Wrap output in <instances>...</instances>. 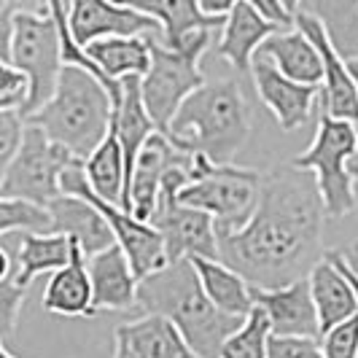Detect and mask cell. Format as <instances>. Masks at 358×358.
I'll return each instance as SVG.
<instances>
[{
	"instance_id": "cell-25",
	"label": "cell",
	"mask_w": 358,
	"mask_h": 358,
	"mask_svg": "<svg viewBox=\"0 0 358 358\" xmlns=\"http://www.w3.org/2000/svg\"><path fill=\"white\" fill-rule=\"evenodd\" d=\"M78 243H73L68 234L59 232H22L19 234V251H17V278L19 286H30L38 275L54 272L65 267L73 259V251Z\"/></svg>"
},
{
	"instance_id": "cell-31",
	"label": "cell",
	"mask_w": 358,
	"mask_h": 358,
	"mask_svg": "<svg viewBox=\"0 0 358 358\" xmlns=\"http://www.w3.org/2000/svg\"><path fill=\"white\" fill-rule=\"evenodd\" d=\"M6 232H52L49 210L33 202L0 197V234Z\"/></svg>"
},
{
	"instance_id": "cell-10",
	"label": "cell",
	"mask_w": 358,
	"mask_h": 358,
	"mask_svg": "<svg viewBox=\"0 0 358 358\" xmlns=\"http://www.w3.org/2000/svg\"><path fill=\"white\" fill-rule=\"evenodd\" d=\"M59 189H62V194H73V197L87 199L92 208L106 218L110 232L116 237V243H119L122 251L127 253L129 267H132L138 280L167 264V256H164V245H162L159 232H157L148 221H141V218H135L129 210H122L119 205L97 197V194L92 192L87 176H84V159L71 162V164L62 170V176H59Z\"/></svg>"
},
{
	"instance_id": "cell-12",
	"label": "cell",
	"mask_w": 358,
	"mask_h": 358,
	"mask_svg": "<svg viewBox=\"0 0 358 358\" xmlns=\"http://www.w3.org/2000/svg\"><path fill=\"white\" fill-rule=\"evenodd\" d=\"M251 76L262 103L272 110L280 129H286V132L299 129L310 119L313 108H318V92L321 90L315 84L291 81L259 54H253L251 59Z\"/></svg>"
},
{
	"instance_id": "cell-43",
	"label": "cell",
	"mask_w": 358,
	"mask_h": 358,
	"mask_svg": "<svg viewBox=\"0 0 358 358\" xmlns=\"http://www.w3.org/2000/svg\"><path fill=\"white\" fill-rule=\"evenodd\" d=\"M8 275H11V256L6 248H0V280L8 278Z\"/></svg>"
},
{
	"instance_id": "cell-30",
	"label": "cell",
	"mask_w": 358,
	"mask_h": 358,
	"mask_svg": "<svg viewBox=\"0 0 358 358\" xmlns=\"http://www.w3.org/2000/svg\"><path fill=\"white\" fill-rule=\"evenodd\" d=\"M272 334L267 313L259 305L240 321V326L224 340L218 358H267V342Z\"/></svg>"
},
{
	"instance_id": "cell-42",
	"label": "cell",
	"mask_w": 358,
	"mask_h": 358,
	"mask_svg": "<svg viewBox=\"0 0 358 358\" xmlns=\"http://www.w3.org/2000/svg\"><path fill=\"white\" fill-rule=\"evenodd\" d=\"M350 176H353V183H358V164H350ZM342 259H345V264L358 275V245H353L350 251L342 253Z\"/></svg>"
},
{
	"instance_id": "cell-37",
	"label": "cell",
	"mask_w": 358,
	"mask_h": 358,
	"mask_svg": "<svg viewBox=\"0 0 358 358\" xmlns=\"http://www.w3.org/2000/svg\"><path fill=\"white\" fill-rule=\"evenodd\" d=\"M251 8H256L259 14L269 22H275V24H280V27H294V17L286 11V6L280 3V0H245Z\"/></svg>"
},
{
	"instance_id": "cell-40",
	"label": "cell",
	"mask_w": 358,
	"mask_h": 358,
	"mask_svg": "<svg viewBox=\"0 0 358 358\" xmlns=\"http://www.w3.org/2000/svg\"><path fill=\"white\" fill-rule=\"evenodd\" d=\"M237 3H240V0H197V6H199V11H202V14H208V17H218V19L227 17Z\"/></svg>"
},
{
	"instance_id": "cell-38",
	"label": "cell",
	"mask_w": 358,
	"mask_h": 358,
	"mask_svg": "<svg viewBox=\"0 0 358 358\" xmlns=\"http://www.w3.org/2000/svg\"><path fill=\"white\" fill-rule=\"evenodd\" d=\"M11 36H14V14L0 11V59L11 62Z\"/></svg>"
},
{
	"instance_id": "cell-23",
	"label": "cell",
	"mask_w": 358,
	"mask_h": 358,
	"mask_svg": "<svg viewBox=\"0 0 358 358\" xmlns=\"http://www.w3.org/2000/svg\"><path fill=\"white\" fill-rule=\"evenodd\" d=\"M122 84H124L122 106L113 110V122L110 124H113L116 138L122 143V154H124V183L129 186V176H132V167H135V159H138L141 148L159 129L151 122V116H148V110L143 106L141 76H127V78H122ZM127 186H124V199H127ZM122 210H124V202H122Z\"/></svg>"
},
{
	"instance_id": "cell-36",
	"label": "cell",
	"mask_w": 358,
	"mask_h": 358,
	"mask_svg": "<svg viewBox=\"0 0 358 358\" xmlns=\"http://www.w3.org/2000/svg\"><path fill=\"white\" fill-rule=\"evenodd\" d=\"M24 94H27V78L11 62L0 59V97L24 103Z\"/></svg>"
},
{
	"instance_id": "cell-15",
	"label": "cell",
	"mask_w": 358,
	"mask_h": 358,
	"mask_svg": "<svg viewBox=\"0 0 358 358\" xmlns=\"http://www.w3.org/2000/svg\"><path fill=\"white\" fill-rule=\"evenodd\" d=\"M253 305H259L269 318L272 334L280 337H321V323L315 302L305 280L288 283L280 288H253Z\"/></svg>"
},
{
	"instance_id": "cell-45",
	"label": "cell",
	"mask_w": 358,
	"mask_h": 358,
	"mask_svg": "<svg viewBox=\"0 0 358 358\" xmlns=\"http://www.w3.org/2000/svg\"><path fill=\"white\" fill-rule=\"evenodd\" d=\"M280 3L286 6V11L291 14V17H294V14L299 11V6H302V0H280Z\"/></svg>"
},
{
	"instance_id": "cell-47",
	"label": "cell",
	"mask_w": 358,
	"mask_h": 358,
	"mask_svg": "<svg viewBox=\"0 0 358 358\" xmlns=\"http://www.w3.org/2000/svg\"><path fill=\"white\" fill-rule=\"evenodd\" d=\"M0 11H8V6H6V0H0Z\"/></svg>"
},
{
	"instance_id": "cell-7",
	"label": "cell",
	"mask_w": 358,
	"mask_h": 358,
	"mask_svg": "<svg viewBox=\"0 0 358 358\" xmlns=\"http://www.w3.org/2000/svg\"><path fill=\"white\" fill-rule=\"evenodd\" d=\"M262 176L237 164H213L199 178L189 180L178 194L180 205L197 208L213 218L215 234L240 232L256 210Z\"/></svg>"
},
{
	"instance_id": "cell-2",
	"label": "cell",
	"mask_w": 358,
	"mask_h": 358,
	"mask_svg": "<svg viewBox=\"0 0 358 358\" xmlns=\"http://www.w3.org/2000/svg\"><path fill=\"white\" fill-rule=\"evenodd\" d=\"M138 307L173 323L197 358H218L224 340L243 318L221 313L202 291L192 259L167 262L138 280Z\"/></svg>"
},
{
	"instance_id": "cell-11",
	"label": "cell",
	"mask_w": 358,
	"mask_h": 358,
	"mask_svg": "<svg viewBox=\"0 0 358 358\" xmlns=\"http://www.w3.org/2000/svg\"><path fill=\"white\" fill-rule=\"evenodd\" d=\"M68 30L78 46H90L100 38L151 36L162 38L157 19L141 14L116 0H71L68 6Z\"/></svg>"
},
{
	"instance_id": "cell-24",
	"label": "cell",
	"mask_w": 358,
	"mask_h": 358,
	"mask_svg": "<svg viewBox=\"0 0 358 358\" xmlns=\"http://www.w3.org/2000/svg\"><path fill=\"white\" fill-rule=\"evenodd\" d=\"M43 310L62 318H90L92 315V283L87 272V256L81 248L73 251L65 267L54 269L43 288Z\"/></svg>"
},
{
	"instance_id": "cell-33",
	"label": "cell",
	"mask_w": 358,
	"mask_h": 358,
	"mask_svg": "<svg viewBox=\"0 0 358 358\" xmlns=\"http://www.w3.org/2000/svg\"><path fill=\"white\" fill-rule=\"evenodd\" d=\"M22 135H24V116L19 113V108H3L0 110V180L17 157Z\"/></svg>"
},
{
	"instance_id": "cell-5",
	"label": "cell",
	"mask_w": 358,
	"mask_h": 358,
	"mask_svg": "<svg viewBox=\"0 0 358 358\" xmlns=\"http://www.w3.org/2000/svg\"><path fill=\"white\" fill-rule=\"evenodd\" d=\"M358 154V127L345 119L329 116L318 106V132L291 164L310 170L318 183L326 218H342L356 210V183L348 162Z\"/></svg>"
},
{
	"instance_id": "cell-21",
	"label": "cell",
	"mask_w": 358,
	"mask_h": 358,
	"mask_svg": "<svg viewBox=\"0 0 358 358\" xmlns=\"http://www.w3.org/2000/svg\"><path fill=\"white\" fill-rule=\"evenodd\" d=\"M116 3L157 19L162 27L159 41L170 49H180L189 36H194L199 30H218L227 19L202 14L197 0H116Z\"/></svg>"
},
{
	"instance_id": "cell-18",
	"label": "cell",
	"mask_w": 358,
	"mask_h": 358,
	"mask_svg": "<svg viewBox=\"0 0 358 358\" xmlns=\"http://www.w3.org/2000/svg\"><path fill=\"white\" fill-rule=\"evenodd\" d=\"M46 210L52 218V232L68 234L73 243H78V248L87 259L116 243L108 221L92 208L87 199L73 197V194H59L46 205Z\"/></svg>"
},
{
	"instance_id": "cell-35",
	"label": "cell",
	"mask_w": 358,
	"mask_h": 358,
	"mask_svg": "<svg viewBox=\"0 0 358 358\" xmlns=\"http://www.w3.org/2000/svg\"><path fill=\"white\" fill-rule=\"evenodd\" d=\"M267 358H323L321 342L315 337H280L269 334Z\"/></svg>"
},
{
	"instance_id": "cell-44",
	"label": "cell",
	"mask_w": 358,
	"mask_h": 358,
	"mask_svg": "<svg viewBox=\"0 0 358 358\" xmlns=\"http://www.w3.org/2000/svg\"><path fill=\"white\" fill-rule=\"evenodd\" d=\"M345 68H348V73H350V78H353L356 92H358V57H353V59H345Z\"/></svg>"
},
{
	"instance_id": "cell-17",
	"label": "cell",
	"mask_w": 358,
	"mask_h": 358,
	"mask_svg": "<svg viewBox=\"0 0 358 358\" xmlns=\"http://www.w3.org/2000/svg\"><path fill=\"white\" fill-rule=\"evenodd\" d=\"M87 272L92 283V315L129 310L138 305V278L119 243L90 256Z\"/></svg>"
},
{
	"instance_id": "cell-13",
	"label": "cell",
	"mask_w": 358,
	"mask_h": 358,
	"mask_svg": "<svg viewBox=\"0 0 358 358\" xmlns=\"http://www.w3.org/2000/svg\"><path fill=\"white\" fill-rule=\"evenodd\" d=\"M294 24L305 33L313 46L318 49L323 62V90L318 92V106L334 116V119H345V122H353L358 127V92L356 84L350 78V73L345 68V59L334 52V46L329 43V38L323 33L321 22L315 17H310L305 11H296L294 14Z\"/></svg>"
},
{
	"instance_id": "cell-16",
	"label": "cell",
	"mask_w": 358,
	"mask_h": 358,
	"mask_svg": "<svg viewBox=\"0 0 358 358\" xmlns=\"http://www.w3.org/2000/svg\"><path fill=\"white\" fill-rule=\"evenodd\" d=\"M113 358H197L180 331L162 315L145 313L113 329Z\"/></svg>"
},
{
	"instance_id": "cell-4",
	"label": "cell",
	"mask_w": 358,
	"mask_h": 358,
	"mask_svg": "<svg viewBox=\"0 0 358 358\" xmlns=\"http://www.w3.org/2000/svg\"><path fill=\"white\" fill-rule=\"evenodd\" d=\"M24 122L41 127L73 157L87 159L110 129L113 100L92 73L76 65H62L52 97Z\"/></svg>"
},
{
	"instance_id": "cell-20",
	"label": "cell",
	"mask_w": 358,
	"mask_h": 358,
	"mask_svg": "<svg viewBox=\"0 0 358 358\" xmlns=\"http://www.w3.org/2000/svg\"><path fill=\"white\" fill-rule=\"evenodd\" d=\"M259 57H264L272 62L278 71L283 73L291 81L299 84H315L321 87L323 81V62L318 49L313 46V41L294 24V27H283L256 49Z\"/></svg>"
},
{
	"instance_id": "cell-28",
	"label": "cell",
	"mask_w": 358,
	"mask_h": 358,
	"mask_svg": "<svg viewBox=\"0 0 358 358\" xmlns=\"http://www.w3.org/2000/svg\"><path fill=\"white\" fill-rule=\"evenodd\" d=\"M299 11L321 22L329 43L342 59L358 57V0H302Z\"/></svg>"
},
{
	"instance_id": "cell-46",
	"label": "cell",
	"mask_w": 358,
	"mask_h": 358,
	"mask_svg": "<svg viewBox=\"0 0 358 358\" xmlns=\"http://www.w3.org/2000/svg\"><path fill=\"white\" fill-rule=\"evenodd\" d=\"M0 358H17L14 353H8V348L3 345V340H0Z\"/></svg>"
},
{
	"instance_id": "cell-9",
	"label": "cell",
	"mask_w": 358,
	"mask_h": 358,
	"mask_svg": "<svg viewBox=\"0 0 358 358\" xmlns=\"http://www.w3.org/2000/svg\"><path fill=\"white\" fill-rule=\"evenodd\" d=\"M78 157H73L65 145L54 143L41 127L24 122L22 145L0 180V197L46 208L52 199L62 194L59 176Z\"/></svg>"
},
{
	"instance_id": "cell-34",
	"label": "cell",
	"mask_w": 358,
	"mask_h": 358,
	"mask_svg": "<svg viewBox=\"0 0 358 358\" xmlns=\"http://www.w3.org/2000/svg\"><path fill=\"white\" fill-rule=\"evenodd\" d=\"M323 358H358V313L345 323L323 331Z\"/></svg>"
},
{
	"instance_id": "cell-22",
	"label": "cell",
	"mask_w": 358,
	"mask_h": 358,
	"mask_svg": "<svg viewBox=\"0 0 358 358\" xmlns=\"http://www.w3.org/2000/svg\"><path fill=\"white\" fill-rule=\"evenodd\" d=\"M307 286L315 302L318 323H321V334L334 329L337 323H345L358 313L356 291L350 286V280L329 256H323L315 267L307 275Z\"/></svg>"
},
{
	"instance_id": "cell-32",
	"label": "cell",
	"mask_w": 358,
	"mask_h": 358,
	"mask_svg": "<svg viewBox=\"0 0 358 358\" xmlns=\"http://www.w3.org/2000/svg\"><path fill=\"white\" fill-rule=\"evenodd\" d=\"M24 296H27V288L19 286L14 269H11V275L0 280V340H8L17 331L19 310L24 305Z\"/></svg>"
},
{
	"instance_id": "cell-26",
	"label": "cell",
	"mask_w": 358,
	"mask_h": 358,
	"mask_svg": "<svg viewBox=\"0 0 358 358\" xmlns=\"http://www.w3.org/2000/svg\"><path fill=\"white\" fill-rule=\"evenodd\" d=\"M192 264L197 269V278L202 283V291L208 294V299L213 302L221 313L234 315V318H245L253 310L251 286L243 275H237L232 267H227L218 259H192Z\"/></svg>"
},
{
	"instance_id": "cell-19",
	"label": "cell",
	"mask_w": 358,
	"mask_h": 358,
	"mask_svg": "<svg viewBox=\"0 0 358 358\" xmlns=\"http://www.w3.org/2000/svg\"><path fill=\"white\" fill-rule=\"evenodd\" d=\"M283 30L280 24L264 19L256 8H251L245 0H240L232 11L227 14L221 24V41L218 54L227 59L237 73H251V59L256 49L267 41L272 33Z\"/></svg>"
},
{
	"instance_id": "cell-29",
	"label": "cell",
	"mask_w": 358,
	"mask_h": 358,
	"mask_svg": "<svg viewBox=\"0 0 358 358\" xmlns=\"http://www.w3.org/2000/svg\"><path fill=\"white\" fill-rule=\"evenodd\" d=\"M84 176L90 180L92 192L106 202H113L122 208L124 202V154L122 143L116 138V129L110 124L108 135L100 141V145L84 159Z\"/></svg>"
},
{
	"instance_id": "cell-1",
	"label": "cell",
	"mask_w": 358,
	"mask_h": 358,
	"mask_svg": "<svg viewBox=\"0 0 358 358\" xmlns=\"http://www.w3.org/2000/svg\"><path fill=\"white\" fill-rule=\"evenodd\" d=\"M323 202L310 170L278 164L262 176L259 202L248 224L218 237V262L253 288H280L305 280L321 262Z\"/></svg>"
},
{
	"instance_id": "cell-8",
	"label": "cell",
	"mask_w": 358,
	"mask_h": 358,
	"mask_svg": "<svg viewBox=\"0 0 358 358\" xmlns=\"http://www.w3.org/2000/svg\"><path fill=\"white\" fill-rule=\"evenodd\" d=\"M11 65L27 78V94L19 106L27 119L52 97L62 71L59 30L52 14H14Z\"/></svg>"
},
{
	"instance_id": "cell-14",
	"label": "cell",
	"mask_w": 358,
	"mask_h": 358,
	"mask_svg": "<svg viewBox=\"0 0 358 358\" xmlns=\"http://www.w3.org/2000/svg\"><path fill=\"white\" fill-rule=\"evenodd\" d=\"M192 154L189 151H180L178 145L170 143L167 135L154 132L148 141L143 143L135 167H132V176H129V186H127V199H124V210L148 221L154 213V205H157V194H159V183L164 178V173L170 167H176L180 162H189Z\"/></svg>"
},
{
	"instance_id": "cell-6",
	"label": "cell",
	"mask_w": 358,
	"mask_h": 358,
	"mask_svg": "<svg viewBox=\"0 0 358 358\" xmlns=\"http://www.w3.org/2000/svg\"><path fill=\"white\" fill-rule=\"evenodd\" d=\"M210 33L213 30H199L189 36L180 49H170L159 38H151V65L141 76V97L159 132H167L180 103L205 84L199 59L210 46Z\"/></svg>"
},
{
	"instance_id": "cell-39",
	"label": "cell",
	"mask_w": 358,
	"mask_h": 358,
	"mask_svg": "<svg viewBox=\"0 0 358 358\" xmlns=\"http://www.w3.org/2000/svg\"><path fill=\"white\" fill-rule=\"evenodd\" d=\"M11 14H49V0H6Z\"/></svg>"
},
{
	"instance_id": "cell-27",
	"label": "cell",
	"mask_w": 358,
	"mask_h": 358,
	"mask_svg": "<svg viewBox=\"0 0 358 358\" xmlns=\"http://www.w3.org/2000/svg\"><path fill=\"white\" fill-rule=\"evenodd\" d=\"M84 49L103 68L108 78H116V81L127 76H145L151 65V36L100 38Z\"/></svg>"
},
{
	"instance_id": "cell-3",
	"label": "cell",
	"mask_w": 358,
	"mask_h": 358,
	"mask_svg": "<svg viewBox=\"0 0 358 358\" xmlns=\"http://www.w3.org/2000/svg\"><path fill=\"white\" fill-rule=\"evenodd\" d=\"M170 143L189 154H205L213 164H232L251 138V113L240 84L232 78L205 81L176 110Z\"/></svg>"
},
{
	"instance_id": "cell-41",
	"label": "cell",
	"mask_w": 358,
	"mask_h": 358,
	"mask_svg": "<svg viewBox=\"0 0 358 358\" xmlns=\"http://www.w3.org/2000/svg\"><path fill=\"white\" fill-rule=\"evenodd\" d=\"M326 256H329V259H331V262H334V264H337V267H340L342 272H345V278L350 280V286H353V291H356V299H358V275H356V272H353L350 267H348V264H345L342 253H337V251H326Z\"/></svg>"
}]
</instances>
